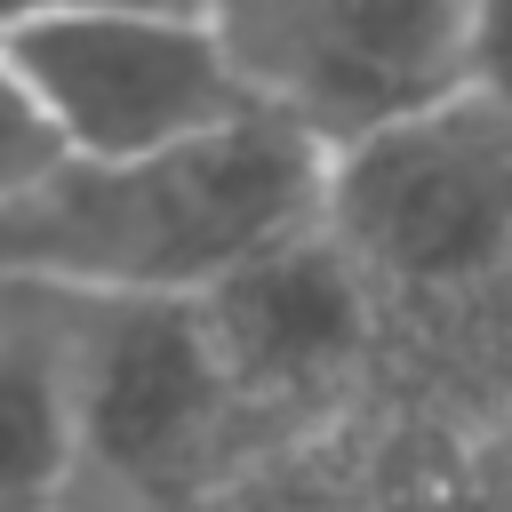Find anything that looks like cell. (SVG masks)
Segmentation results:
<instances>
[{
	"label": "cell",
	"mask_w": 512,
	"mask_h": 512,
	"mask_svg": "<svg viewBox=\"0 0 512 512\" xmlns=\"http://www.w3.org/2000/svg\"><path fill=\"white\" fill-rule=\"evenodd\" d=\"M320 160L264 112L128 160L56 152L0 200V280L80 304H200L320 224Z\"/></svg>",
	"instance_id": "obj_1"
},
{
	"label": "cell",
	"mask_w": 512,
	"mask_h": 512,
	"mask_svg": "<svg viewBox=\"0 0 512 512\" xmlns=\"http://www.w3.org/2000/svg\"><path fill=\"white\" fill-rule=\"evenodd\" d=\"M320 232L368 288H496L512 272V104L456 88L336 144Z\"/></svg>",
	"instance_id": "obj_2"
},
{
	"label": "cell",
	"mask_w": 512,
	"mask_h": 512,
	"mask_svg": "<svg viewBox=\"0 0 512 512\" xmlns=\"http://www.w3.org/2000/svg\"><path fill=\"white\" fill-rule=\"evenodd\" d=\"M480 0H200L240 96L336 152L464 88Z\"/></svg>",
	"instance_id": "obj_3"
},
{
	"label": "cell",
	"mask_w": 512,
	"mask_h": 512,
	"mask_svg": "<svg viewBox=\"0 0 512 512\" xmlns=\"http://www.w3.org/2000/svg\"><path fill=\"white\" fill-rule=\"evenodd\" d=\"M0 72L64 160H128L256 112L200 8L64 16L0 40Z\"/></svg>",
	"instance_id": "obj_4"
},
{
	"label": "cell",
	"mask_w": 512,
	"mask_h": 512,
	"mask_svg": "<svg viewBox=\"0 0 512 512\" xmlns=\"http://www.w3.org/2000/svg\"><path fill=\"white\" fill-rule=\"evenodd\" d=\"M56 304L72 344L80 480L176 512V488L208 464L216 432L240 408L200 304Z\"/></svg>",
	"instance_id": "obj_5"
},
{
	"label": "cell",
	"mask_w": 512,
	"mask_h": 512,
	"mask_svg": "<svg viewBox=\"0 0 512 512\" xmlns=\"http://www.w3.org/2000/svg\"><path fill=\"white\" fill-rule=\"evenodd\" d=\"M360 288L368 280L312 224L288 248L256 256L216 296H200V320L216 336V360H224L232 392L256 400V392H304V384L336 376L360 352V328H368V296Z\"/></svg>",
	"instance_id": "obj_6"
},
{
	"label": "cell",
	"mask_w": 512,
	"mask_h": 512,
	"mask_svg": "<svg viewBox=\"0 0 512 512\" xmlns=\"http://www.w3.org/2000/svg\"><path fill=\"white\" fill-rule=\"evenodd\" d=\"M80 488L64 304L0 280V512H40Z\"/></svg>",
	"instance_id": "obj_7"
},
{
	"label": "cell",
	"mask_w": 512,
	"mask_h": 512,
	"mask_svg": "<svg viewBox=\"0 0 512 512\" xmlns=\"http://www.w3.org/2000/svg\"><path fill=\"white\" fill-rule=\"evenodd\" d=\"M464 88H480V96H504V104H512V0H480V8H472Z\"/></svg>",
	"instance_id": "obj_8"
},
{
	"label": "cell",
	"mask_w": 512,
	"mask_h": 512,
	"mask_svg": "<svg viewBox=\"0 0 512 512\" xmlns=\"http://www.w3.org/2000/svg\"><path fill=\"white\" fill-rule=\"evenodd\" d=\"M56 160V144L40 136V120L24 112V96H16V80L0 72V200L24 184V176H40Z\"/></svg>",
	"instance_id": "obj_9"
},
{
	"label": "cell",
	"mask_w": 512,
	"mask_h": 512,
	"mask_svg": "<svg viewBox=\"0 0 512 512\" xmlns=\"http://www.w3.org/2000/svg\"><path fill=\"white\" fill-rule=\"evenodd\" d=\"M120 8H200V0H0V40L64 16H120Z\"/></svg>",
	"instance_id": "obj_10"
},
{
	"label": "cell",
	"mask_w": 512,
	"mask_h": 512,
	"mask_svg": "<svg viewBox=\"0 0 512 512\" xmlns=\"http://www.w3.org/2000/svg\"><path fill=\"white\" fill-rule=\"evenodd\" d=\"M40 512H160V504H136V496H112V488H64L56 504H40Z\"/></svg>",
	"instance_id": "obj_11"
}]
</instances>
